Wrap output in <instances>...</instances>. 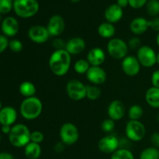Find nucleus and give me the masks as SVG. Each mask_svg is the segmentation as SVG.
<instances>
[{"mask_svg": "<svg viewBox=\"0 0 159 159\" xmlns=\"http://www.w3.org/2000/svg\"><path fill=\"white\" fill-rule=\"evenodd\" d=\"M71 65V55L65 49L54 50L48 61V65L51 72L56 76H65L70 70Z\"/></svg>", "mask_w": 159, "mask_h": 159, "instance_id": "obj_1", "label": "nucleus"}, {"mask_svg": "<svg viewBox=\"0 0 159 159\" xmlns=\"http://www.w3.org/2000/svg\"><path fill=\"white\" fill-rule=\"evenodd\" d=\"M43 112V102L37 96L25 98L20 107V113L22 117L26 120H34L41 115Z\"/></svg>", "mask_w": 159, "mask_h": 159, "instance_id": "obj_2", "label": "nucleus"}, {"mask_svg": "<svg viewBox=\"0 0 159 159\" xmlns=\"http://www.w3.org/2000/svg\"><path fill=\"white\" fill-rule=\"evenodd\" d=\"M30 130L25 124H17L12 127L8 138L13 147L24 148L30 142Z\"/></svg>", "mask_w": 159, "mask_h": 159, "instance_id": "obj_3", "label": "nucleus"}, {"mask_svg": "<svg viewBox=\"0 0 159 159\" xmlns=\"http://www.w3.org/2000/svg\"><path fill=\"white\" fill-rule=\"evenodd\" d=\"M40 5L37 0H14L13 10L17 16L29 19L37 14Z\"/></svg>", "mask_w": 159, "mask_h": 159, "instance_id": "obj_4", "label": "nucleus"}, {"mask_svg": "<svg viewBox=\"0 0 159 159\" xmlns=\"http://www.w3.org/2000/svg\"><path fill=\"white\" fill-rule=\"evenodd\" d=\"M107 53L113 59L122 61L129 55V48L127 42L121 38L113 37L110 39L107 45Z\"/></svg>", "mask_w": 159, "mask_h": 159, "instance_id": "obj_5", "label": "nucleus"}, {"mask_svg": "<svg viewBox=\"0 0 159 159\" xmlns=\"http://www.w3.org/2000/svg\"><path fill=\"white\" fill-rule=\"evenodd\" d=\"M125 135L132 142L142 141L146 135V128L140 120H129L125 127Z\"/></svg>", "mask_w": 159, "mask_h": 159, "instance_id": "obj_6", "label": "nucleus"}, {"mask_svg": "<svg viewBox=\"0 0 159 159\" xmlns=\"http://www.w3.org/2000/svg\"><path fill=\"white\" fill-rule=\"evenodd\" d=\"M59 138L66 146L73 145L79 139V129L72 123H65L59 130Z\"/></svg>", "mask_w": 159, "mask_h": 159, "instance_id": "obj_7", "label": "nucleus"}, {"mask_svg": "<svg viewBox=\"0 0 159 159\" xmlns=\"http://www.w3.org/2000/svg\"><path fill=\"white\" fill-rule=\"evenodd\" d=\"M66 93L71 100H82L86 98V85L79 79H70L66 84Z\"/></svg>", "mask_w": 159, "mask_h": 159, "instance_id": "obj_8", "label": "nucleus"}, {"mask_svg": "<svg viewBox=\"0 0 159 159\" xmlns=\"http://www.w3.org/2000/svg\"><path fill=\"white\" fill-rule=\"evenodd\" d=\"M136 57L144 68H152L157 64L156 52L148 45H143L137 51Z\"/></svg>", "mask_w": 159, "mask_h": 159, "instance_id": "obj_9", "label": "nucleus"}, {"mask_svg": "<svg viewBox=\"0 0 159 159\" xmlns=\"http://www.w3.org/2000/svg\"><path fill=\"white\" fill-rule=\"evenodd\" d=\"M27 36L31 41L37 44L45 43L51 37L46 26L41 25H34L30 26L27 31Z\"/></svg>", "mask_w": 159, "mask_h": 159, "instance_id": "obj_10", "label": "nucleus"}, {"mask_svg": "<svg viewBox=\"0 0 159 159\" xmlns=\"http://www.w3.org/2000/svg\"><path fill=\"white\" fill-rule=\"evenodd\" d=\"M98 148L102 153L112 155L120 148V140L117 137L113 134L104 136L98 141Z\"/></svg>", "mask_w": 159, "mask_h": 159, "instance_id": "obj_11", "label": "nucleus"}, {"mask_svg": "<svg viewBox=\"0 0 159 159\" xmlns=\"http://www.w3.org/2000/svg\"><path fill=\"white\" fill-rule=\"evenodd\" d=\"M141 65L136 56L127 55L121 61V68L124 74L130 77H134L139 74Z\"/></svg>", "mask_w": 159, "mask_h": 159, "instance_id": "obj_12", "label": "nucleus"}, {"mask_svg": "<svg viewBox=\"0 0 159 159\" xmlns=\"http://www.w3.org/2000/svg\"><path fill=\"white\" fill-rule=\"evenodd\" d=\"M46 27L51 37H57L65 31V21L61 16L53 15L48 20Z\"/></svg>", "mask_w": 159, "mask_h": 159, "instance_id": "obj_13", "label": "nucleus"}, {"mask_svg": "<svg viewBox=\"0 0 159 159\" xmlns=\"http://www.w3.org/2000/svg\"><path fill=\"white\" fill-rule=\"evenodd\" d=\"M86 79L92 85H100L105 83L107 75L101 66H91L85 74Z\"/></svg>", "mask_w": 159, "mask_h": 159, "instance_id": "obj_14", "label": "nucleus"}, {"mask_svg": "<svg viewBox=\"0 0 159 159\" xmlns=\"http://www.w3.org/2000/svg\"><path fill=\"white\" fill-rule=\"evenodd\" d=\"M126 113L124 103L119 99L113 100L107 107V115L109 118L114 121H119L124 118Z\"/></svg>", "mask_w": 159, "mask_h": 159, "instance_id": "obj_15", "label": "nucleus"}, {"mask_svg": "<svg viewBox=\"0 0 159 159\" xmlns=\"http://www.w3.org/2000/svg\"><path fill=\"white\" fill-rule=\"evenodd\" d=\"M1 30L3 35L7 37H15L20 30L19 22L15 17L7 16L3 19L1 23Z\"/></svg>", "mask_w": 159, "mask_h": 159, "instance_id": "obj_16", "label": "nucleus"}, {"mask_svg": "<svg viewBox=\"0 0 159 159\" xmlns=\"http://www.w3.org/2000/svg\"><path fill=\"white\" fill-rule=\"evenodd\" d=\"M86 43L85 40L80 37H74L66 41L65 51L71 55H78L85 51Z\"/></svg>", "mask_w": 159, "mask_h": 159, "instance_id": "obj_17", "label": "nucleus"}, {"mask_svg": "<svg viewBox=\"0 0 159 159\" xmlns=\"http://www.w3.org/2000/svg\"><path fill=\"white\" fill-rule=\"evenodd\" d=\"M86 60L91 66H101L106 61L105 51L99 47H95L89 51Z\"/></svg>", "mask_w": 159, "mask_h": 159, "instance_id": "obj_18", "label": "nucleus"}, {"mask_svg": "<svg viewBox=\"0 0 159 159\" xmlns=\"http://www.w3.org/2000/svg\"><path fill=\"white\" fill-rule=\"evenodd\" d=\"M124 16V10L117 4L110 5L104 12V17L108 23L114 24L118 23Z\"/></svg>", "mask_w": 159, "mask_h": 159, "instance_id": "obj_19", "label": "nucleus"}, {"mask_svg": "<svg viewBox=\"0 0 159 159\" xmlns=\"http://www.w3.org/2000/svg\"><path fill=\"white\" fill-rule=\"evenodd\" d=\"M17 120V112L12 107H2L0 110V124L12 126Z\"/></svg>", "mask_w": 159, "mask_h": 159, "instance_id": "obj_20", "label": "nucleus"}, {"mask_svg": "<svg viewBox=\"0 0 159 159\" xmlns=\"http://www.w3.org/2000/svg\"><path fill=\"white\" fill-rule=\"evenodd\" d=\"M130 30L135 36L144 34L149 29V20L144 17H136L130 23Z\"/></svg>", "mask_w": 159, "mask_h": 159, "instance_id": "obj_21", "label": "nucleus"}, {"mask_svg": "<svg viewBox=\"0 0 159 159\" xmlns=\"http://www.w3.org/2000/svg\"><path fill=\"white\" fill-rule=\"evenodd\" d=\"M145 101L151 107L159 109V88L151 87L145 93Z\"/></svg>", "mask_w": 159, "mask_h": 159, "instance_id": "obj_22", "label": "nucleus"}, {"mask_svg": "<svg viewBox=\"0 0 159 159\" xmlns=\"http://www.w3.org/2000/svg\"><path fill=\"white\" fill-rule=\"evenodd\" d=\"M98 34L103 39H112L116 34V27L114 25L108 22H103L101 23L97 29Z\"/></svg>", "mask_w": 159, "mask_h": 159, "instance_id": "obj_23", "label": "nucleus"}, {"mask_svg": "<svg viewBox=\"0 0 159 159\" xmlns=\"http://www.w3.org/2000/svg\"><path fill=\"white\" fill-rule=\"evenodd\" d=\"M42 153L40 144L30 142L24 147V155L28 159H38Z\"/></svg>", "mask_w": 159, "mask_h": 159, "instance_id": "obj_24", "label": "nucleus"}, {"mask_svg": "<svg viewBox=\"0 0 159 159\" xmlns=\"http://www.w3.org/2000/svg\"><path fill=\"white\" fill-rule=\"evenodd\" d=\"M19 92L25 98H30L35 96L37 93V88L33 82L29 81H24L19 86Z\"/></svg>", "mask_w": 159, "mask_h": 159, "instance_id": "obj_25", "label": "nucleus"}, {"mask_svg": "<svg viewBox=\"0 0 159 159\" xmlns=\"http://www.w3.org/2000/svg\"><path fill=\"white\" fill-rule=\"evenodd\" d=\"M144 114V110L138 104H134L129 108L127 115L130 120H140Z\"/></svg>", "mask_w": 159, "mask_h": 159, "instance_id": "obj_26", "label": "nucleus"}, {"mask_svg": "<svg viewBox=\"0 0 159 159\" xmlns=\"http://www.w3.org/2000/svg\"><path fill=\"white\" fill-rule=\"evenodd\" d=\"M102 92L98 85H86V98L91 101H96L99 99Z\"/></svg>", "mask_w": 159, "mask_h": 159, "instance_id": "obj_27", "label": "nucleus"}, {"mask_svg": "<svg viewBox=\"0 0 159 159\" xmlns=\"http://www.w3.org/2000/svg\"><path fill=\"white\" fill-rule=\"evenodd\" d=\"M139 159H159V149L151 146L140 153Z\"/></svg>", "mask_w": 159, "mask_h": 159, "instance_id": "obj_28", "label": "nucleus"}, {"mask_svg": "<svg viewBox=\"0 0 159 159\" xmlns=\"http://www.w3.org/2000/svg\"><path fill=\"white\" fill-rule=\"evenodd\" d=\"M110 159H134V155L128 148H120L112 154Z\"/></svg>", "mask_w": 159, "mask_h": 159, "instance_id": "obj_29", "label": "nucleus"}, {"mask_svg": "<svg viewBox=\"0 0 159 159\" xmlns=\"http://www.w3.org/2000/svg\"><path fill=\"white\" fill-rule=\"evenodd\" d=\"M90 67H91V65L89 63L88 61L84 58L79 59L74 64L75 71L79 75L86 74V72L89 69Z\"/></svg>", "mask_w": 159, "mask_h": 159, "instance_id": "obj_30", "label": "nucleus"}, {"mask_svg": "<svg viewBox=\"0 0 159 159\" xmlns=\"http://www.w3.org/2000/svg\"><path fill=\"white\" fill-rule=\"evenodd\" d=\"M146 11L150 16H158L159 0H148L147 4H146Z\"/></svg>", "mask_w": 159, "mask_h": 159, "instance_id": "obj_31", "label": "nucleus"}, {"mask_svg": "<svg viewBox=\"0 0 159 159\" xmlns=\"http://www.w3.org/2000/svg\"><path fill=\"white\" fill-rule=\"evenodd\" d=\"M13 9L12 0H0V14H7Z\"/></svg>", "mask_w": 159, "mask_h": 159, "instance_id": "obj_32", "label": "nucleus"}, {"mask_svg": "<svg viewBox=\"0 0 159 159\" xmlns=\"http://www.w3.org/2000/svg\"><path fill=\"white\" fill-rule=\"evenodd\" d=\"M115 126H116L115 121L108 118V119L104 120L102 122V124H101V129L105 133L110 134L114 130Z\"/></svg>", "mask_w": 159, "mask_h": 159, "instance_id": "obj_33", "label": "nucleus"}, {"mask_svg": "<svg viewBox=\"0 0 159 159\" xmlns=\"http://www.w3.org/2000/svg\"><path fill=\"white\" fill-rule=\"evenodd\" d=\"M9 48L14 53H19L23 49V43L18 39H12L9 40Z\"/></svg>", "mask_w": 159, "mask_h": 159, "instance_id": "obj_34", "label": "nucleus"}, {"mask_svg": "<svg viewBox=\"0 0 159 159\" xmlns=\"http://www.w3.org/2000/svg\"><path fill=\"white\" fill-rule=\"evenodd\" d=\"M127 45H128V48L130 50H132V51H136L137 50L138 51L141 47V39L137 37V36H134V37L129 39L128 42H127Z\"/></svg>", "mask_w": 159, "mask_h": 159, "instance_id": "obj_35", "label": "nucleus"}, {"mask_svg": "<svg viewBox=\"0 0 159 159\" xmlns=\"http://www.w3.org/2000/svg\"><path fill=\"white\" fill-rule=\"evenodd\" d=\"M44 140V135L40 130H34L31 132L30 134V141L34 143L40 144Z\"/></svg>", "mask_w": 159, "mask_h": 159, "instance_id": "obj_36", "label": "nucleus"}, {"mask_svg": "<svg viewBox=\"0 0 159 159\" xmlns=\"http://www.w3.org/2000/svg\"><path fill=\"white\" fill-rule=\"evenodd\" d=\"M65 45H66V41L59 37H55V39H54L52 41V47L55 50L65 49Z\"/></svg>", "mask_w": 159, "mask_h": 159, "instance_id": "obj_37", "label": "nucleus"}, {"mask_svg": "<svg viewBox=\"0 0 159 159\" xmlns=\"http://www.w3.org/2000/svg\"><path fill=\"white\" fill-rule=\"evenodd\" d=\"M148 0H129V6L135 9H138L146 6Z\"/></svg>", "mask_w": 159, "mask_h": 159, "instance_id": "obj_38", "label": "nucleus"}, {"mask_svg": "<svg viewBox=\"0 0 159 159\" xmlns=\"http://www.w3.org/2000/svg\"><path fill=\"white\" fill-rule=\"evenodd\" d=\"M9 43L8 37L3 34H0V54L4 52L9 48Z\"/></svg>", "mask_w": 159, "mask_h": 159, "instance_id": "obj_39", "label": "nucleus"}, {"mask_svg": "<svg viewBox=\"0 0 159 159\" xmlns=\"http://www.w3.org/2000/svg\"><path fill=\"white\" fill-rule=\"evenodd\" d=\"M149 28L159 33V16L153 17L149 20Z\"/></svg>", "mask_w": 159, "mask_h": 159, "instance_id": "obj_40", "label": "nucleus"}, {"mask_svg": "<svg viewBox=\"0 0 159 159\" xmlns=\"http://www.w3.org/2000/svg\"><path fill=\"white\" fill-rule=\"evenodd\" d=\"M151 81H152V86L159 88V70H155L153 71L151 77Z\"/></svg>", "mask_w": 159, "mask_h": 159, "instance_id": "obj_41", "label": "nucleus"}, {"mask_svg": "<svg viewBox=\"0 0 159 159\" xmlns=\"http://www.w3.org/2000/svg\"><path fill=\"white\" fill-rule=\"evenodd\" d=\"M151 142L153 147L159 149V133L155 132L151 136Z\"/></svg>", "mask_w": 159, "mask_h": 159, "instance_id": "obj_42", "label": "nucleus"}, {"mask_svg": "<svg viewBox=\"0 0 159 159\" xmlns=\"http://www.w3.org/2000/svg\"><path fill=\"white\" fill-rule=\"evenodd\" d=\"M65 146L66 145L60 141L54 144V148H54V152H57V153H61V152H63L65 151Z\"/></svg>", "mask_w": 159, "mask_h": 159, "instance_id": "obj_43", "label": "nucleus"}, {"mask_svg": "<svg viewBox=\"0 0 159 159\" xmlns=\"http://www.w3.org/2000/svg\"><path fill=\"white\" fill-rule=\"evenodd\" d=\"M0 159H15L13 155L9 152H0Z\"/></svg>", "mask_w": 159, "mask_h": 159, "instance_id": "obj_44", "label": "nucleus"}, {"mask_svg": "<svg viewBox=\"0 0 159 159\" xmlns=\"http://www.w3.org/2000/svg\"><path fill=\"white\" fill-rule=\"evenodd\" d=\"M116 4H117L120 7L124 9V8L127 7L129 5V0H117V1H116Z\"/></svg>", "mask_w": 159, "mask_h": 159, "instance_id": "obj_45", "label": "nucleus"}, {"mask_svg": "<svg viewBox=\"0 0 159 159\" xmlns=\"http://www.w3.org/2000/svg\"><path fill=\"white\" fill-rule=\"evenodd\" d=\"M11 128H12V126H8V125H3L2 126L1 130L4 134H8L10 133Z\"/></svg>", "mask_w": 159, "mask_h": 159, "instance_id": "obj_46", "label": "nucleus"}, {"mask_svg": "<svg viewBox=\"0 0 159 159\" xmlns=\"http://www.w3.org/2000/svg\"><path fill=\"white\" fill-rule=\"evenodd\" d=\"M155 40H156V43H157V45H158V48H159V33H158V34H157L156 39H155Z\"/></svg>", "mask_w": 159, "mask_h": 159, "instance_id": "obj_47", "label": "nucleus"}, {"mask_svg": "<svg viewBox=\"0 0 159 159\" xmlns=\"http://www.w3.org/2000/svg\"><path fill=\"white\" fill-rule=\"evenodd\" d=\"M157 64L159 65V52L157 54Z\"/></svg>", "mask_w": 159, "mask_h": 159, "instance_id": "obj_48", "label": "nucleus"}, {"mask_svg": "<svg viewBox=\"0 0 159 159\" xmlns=\"http://www.w3.org/2000/svg\"><path fill=\"white\" fill-rule=\"evenodd\" d=\"M70 1L73 2H78L80 1V0H70Z\"/></svg>", "mask_w": 159, "mask_h": 159, "instance_id": "obj_49", "label": "nucleus"}, {"mask_svg": "<svg viewBox=\"0 0 159 159\" xmlns=\"http://www.w3.org/2000/svg\"><path fill=\"white\" fill-rule=\"evenodd\" d=\"M2 109V102L0 101V110H1Z\"/></svg>", "mask_w": 159, "mask_h": 159, "instance_id": "obj_50", "label": "nucleus"}, {"mask_svg": "<svg viewBox=\"0 0 159 159\" xmlns=\"http://www.w3.org/2000/svg\"><path fill=\"white\" fill-rule=\"evenodd\" d=\"M2 16L0 14V23H2Z\"/></svg>", "mask_w": 159, "mask_h": 159, "instance_id": "obj_51", "label": "nucleus"}, {"mask_svg": "<svg viewBox=\"0 0 159 159\" xmlns=\"http://www.w3.org/2000/svg\"><path fill=\"white\" fill-rule=\"evenodd\" d=\"M1 139H2V138H1V135H0V142H1Z\"/></svg>", "mask_w": 159, "mask_h": 159, "instance_id": "obj_52", "label": "nucleus"}]
</instances>
